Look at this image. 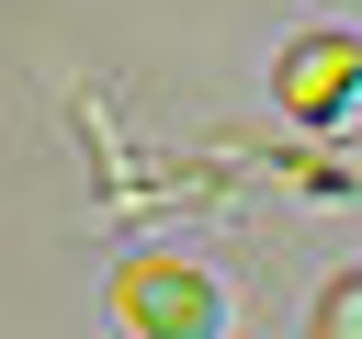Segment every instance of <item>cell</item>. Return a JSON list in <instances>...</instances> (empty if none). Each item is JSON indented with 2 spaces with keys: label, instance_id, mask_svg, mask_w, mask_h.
<instances>
[{
  "label": "cell",
  "instance_id": "cell-1",
  "mask_svg": "<svg viewBox=\"0 0 362 339\" xmlns=\"http://www.w3.org/2000/svg\"><path fill=\"white\" fill-rule=\"evenodd\" d=\"M113 316L136 339H215L226 328V282L192 271V260H124L113 271Z\"/></svg>",
  "mask_w": 362,
  "mask_h": 339
},
{
  "label": "cell",
  "instance_id": "cell-2",
  "mask_svg": "<svg viewBox=\"0 0 362 339\" xmlns=\"http://www.w3.org/2000/svg\"><path fill=\"white\" fill-rule=\"evenodd\" d=\"M272 90H283V113H305V124H339V113L362 102V34H305V45L272 68Z\"/></svg>",
  "mask_w": 362,
  "mask_h": 339
},
{
  "label": "cell",
  "instance_id": "cell-3",
  "mask_svg": "<svg viewBox=\"0 0 362 339\" xmlns=\"http://www.w3.org/2000/svg\"><path fill=\"white\" fill-rule=\"evenodd\" d=\"M317 339H362V271H351V282H328V305H317Z\"/></svg>",
  "mask_w": 362,
  "mask_h": 339
}]
</instances>
